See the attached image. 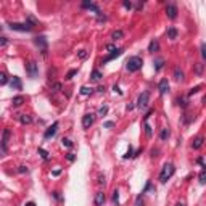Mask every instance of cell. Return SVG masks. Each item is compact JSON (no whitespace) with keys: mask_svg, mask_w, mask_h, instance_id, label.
Returning <instances> with one entry per match:
<instances>
[{"mask_svg":"<svg viewBox=\"0 0 206 206\" xmlns=\"http://www.w3.org/2000/svg\"><path fill=\"white\" fill-rule=\"evenodd\" d=\"M34 44H36L37 47L42 50V55H47V47H48V44H47V39H45V36H37V37H34Z\"/></svg>","mask_w":206,"mask_h":206,"instance_id":"5b68a950","label":"cell"},{"mask_svg":"<svg viewBox=\"0 0 206 206\" xmlns=\"http://www.w3.org/2000/svg\"><path fill=\"white\" fill-rule=\"evenodd\" d=\"M79 58H81V60H85V58H87V52H85V50H81V52H79Z\"/></svg>","mask_w":206,"mask_h":206,"instance_id":"74e56055","label":"cell"},{"mask_svg":"<svg viewBox=\"0 0 206 206\" xmlns=\"http://www.w3.org/2000/svg\"><path fill=\"white\" fill-rule=\"evenodd\" d=\"M123 5H124L126 8H132V3H130V2H127V0H126V2H124Z\"/></svg>","mask_w":206,"mask_h":206,"instance_id":"bcb514c9","label":"cell"},{"mask_svg":"<svg viewBox=\"0 0 206 206\" xmlns=\"http://www.w3.org/2000/svg\"><path fill=\"white\" fill-rule=\"evenodd\" d=\"M200 90V85H197V87H193V89H190V92H188V95H193V94H197Z\"/></svg>","mask_w":206,"mask_h":206,"instance_id":"ab89813d","label":"cell"},{"mask_svg":"<svg viewBox=\"0 0 206 206\" xmlns=\"http://www.w3.org/2000/svg\"><path fill=\"white\" fill-rule=\"evenodd\" d=\"M11 103H13V106H21L23 103H24V97H23V95H18V97H15V98L11 100Z\"/></svg>","mask_w":206,"mask_h":206,"instance_id":"e0dca14e","label":"cell"},{"mask_svg":"<svg viewBox=\"0 0 206 206\" xmlns=\"http://www.w3.org/2000/svg\"><path fill=\"white\" fill-rule=\"evenodd\" d=\"M113 90H114V92H118L119 95H123V90H119V87H118V85H114V87H113Z\"/></svg>","mask_w":206,"mask_h":206,"instance_id":"7dc6e473","label":"cell"},{"mask_svg":"<svg viewBox=\"0 0 206 206\" xmlns=\"http://www.w3.org/2000/svg\"><path fill=\"white\" fill-rule=\"evenodd\" d=\"M123 36H124L123 31H114L111 34V39H113V41H118V39H123Z\"/></svg>","mask_w":206,"mask_h":206,"instance_id":"cb8c5ba5","label":"cell"},{"mask_svg":"<svg viewBox=\"0 0 206 206\" xmlns=\"http://www.w3.org/2000/svg\"><path fill=\"white\" fill-rule=\"evenodd\" d=\"M135 206H144V198H142V195L137 197V200H135Z\"/></svg>","mask_w":206,"mask_h":206,"instance_id":"e575fe53","label":"cell"},{"mask_svg":"<svg viewBox=\"0 0 206 206\" xmlns=\"http://www.w3.org/2000/svg\"><path fill=\"white\" fill-rule=\"evenodd\" d=\"M158 48H159V44H158V41H151V42H150V45H148V52H151V53H154V52H158Z\"/></svg>","mask_w":206,"mask_h":206,"instance_id":"ac0fdd59","label":"cell"},{"mask_svg":"<svg viewBox=\"0 0 206 206\" xmlns=\"http://www.w3.org/2000/svg\"><path fill=\"white\" fill-rule=\"evenodd\" d=\"M174 172H176V168L172 164H164L163 166V169H161V172H159V182H168L171 177L174 176Z\"/></svg>","mask_w":206,"mask_h":206,"instance_id":"7a4b0ae2","label":"cell"},{"mask_svg":"<svg viewBox=\"0 0 206 206\" xmlns=\"http://www.w3.org/2000/svg\"><path fill=\"white\" fill-rule=\"evenodd\" d=\"M7 81H8V79H7V74L2 73V74H0V84L5 85V84H7Z\"/></svg>","mask_w":206,"mask_h":206,"instance_id":"d6a6232c","label":"cell"},{"mask_svg":"<svg viewBox=\"0 0 206 206\" xmlns=\"http://www.w3.org/2000/svg\"><path fill=\"white\" fill-rule=\"evenodd\" d=\"M166 15H168L169 20H176L177 18V8H176V5H168V7H166Z\"/></svg>","mask_w":206,"mask_h":206,"instance_id":"8fae6325","label":"cell"},{"mask_svg":"<svg viewBox=\"0 0 206 206\" xmlns=\"http://www.w3.org/2000/svg\"><path fill=\"white\" fill-rule=\"evenodd\" d=\"M106 50H110V52H114V50H116V47H114V45H106Z\"/></svg>","mask_w":206,"mask_h":206,"instance_id":"f6af8a7d","label":"cell"},{"mask_svg":"<svg viewBox=\"0 0 206 206\" xmlns=\"http://www.w3.org/2000/svg\"><path fill=\"white\" fill-rule=\"evenodd\" d=\"M158 90H159V94H161V95H164V94L169 92V82H168V79H161V81H159Z\"/></svg>","mask_w":206,"mask_h":206,"instance_id":"ba28073f","label":"cell"},{"mask_svg":"<svg viewBox=\"0 0 206 206\" xmlns=\"http://www.w3.org/2000/svg\"><path fill=\"white\" fill-rule=\"evenodd\" d=\"M103 203H105V193L98 192L95 195V206H103Z\"/></svg>","mask_w":206,"mask_h":206,"instance_id":"9a60e30c","label":"cell"},{"mask_svg":"<svg viewBox=\"0 0 206 206\" xmlns=\"http://www.w3.org/2000/svg\"><path fill=\"white\" fill-rule=\"evenodd\" d=\"M61 144L65 145L66 148H71V147H73V142H71L69 139H63V140H61Z\"/></svg>","mask_w":206,"mask_h":206,"instance_id":"1f68e13d","label":"cell"},{"mask_svg":"<svg viewBox=\"0 0 206 206\" xmlns=\"http://www.w3.org/2000/svg\"><path fill=\"white\" fill-rule=\"evenodd\" d=\"M168 137H169V130L168 129H163L161 132H159V139H161V140H166Z\"/></svg>","mask_w":206,"mask_h":206,"instance_id":"4316f807","label":"cell"},{"mask_svg":"<svg viewBox=\"0 0 206 206\" xmlns=\"http://www.w3.org/2000/svg\"><path fill=\"white\" fill-rule=\"evenodd\" d=\"M24 206H36V203H34V201H29V203H26Z\"/></svg>","mask_w":206,"mask_h":206,"instance_id":"f907efd6","label":"cell"},{"mask_svg":"<svg viewBox=\"0 0 206 206\" xmlns=\"http://www.w3.org/2000/svg\"><path fill=\"white\" fill-rule=\"evenodd\" d=\"M198 179H200V184H206V166L201 169V172H200Z\"/></svg>","mask_w":206,"mask_h":206,"instance_id":"44dd1931","label":"cell"},{"mask_svg":"<svg viewBox=\"0 0 206 206\" xmlns=\"http://www.w3.org/2000/svg\"><path fill=\"white\" fill-rule=\"evenodd\" d=\"M82 8H89V10H94L95 13H97V16H98V15H101L100 8L97 7L95 3H92V2H84V3H82Z\"/></svg>","mask_w":206,"mask_h":206,"instance_id":"5bb4252c","label":"cell"},{"mask_svg":"<svg viewBox=\"0 0 206 206\" xmlns=\"http://www.w3.org/2000/svg\"><path fill=\"white\" fill-rule=\"evenodd\" d=\"M8 44V39L7 37H0V47H5Z\"/></svg>","mask_w":206,"mask_h":206,"instance_id":"8d00e7d4","label":"cell"},{"mask_svg":"<svg viewBox=\"0 0 206 206\" xmlns=\"http://www.w3.org/2000/svg\"><path fill=\"white\" fill-rule=\"evenodd\" d=\"M176 206H185V204H184V203H177Z\"/></svg>","mask_w":206,"mask_h":206,"instance_id":"816d5d0a","label":"cell"},{"mask_svg":"<svg viewBox=\"0 0 206 206\" xmlns=\"http://www.w3.org/2000/svg\"><path fill=\"white\" fill-rule=\"evenodd\" d=\"M203 103H204V105H206V97H204V98H203Z\"/></svg>","mask_w":206,"mask_h":206,"instance_id":"f5cc1de1","label":"cell"},{"mask_svg":"<svg viewBox=\"0 0 206 206\" xmlns=\"http://www.w3.org/2000/svg\"><path fill=\"white\" fill-rule=\"evenodd\" d=\"M168 37L171 39V41L177 39V29H176V27H169V29H168Z\"/></svg>","mask_w":206,"mask_h":206,"instance_id":"ffe728a7","label":"cell"},{"mask_svg":"<svg viewBox=\"0 0 206 206\" xmlns=\"http://www.w3.org/2000/svg\"><path fill=\"white\" fill-rule=\"evenodd\" d=\"M201 56L206 60V44H201Z\"/></svg>","mask_w":206,"mask_h":206,"instance_id":"f35d334b","label":"cell"},{"mask_svg":"<svg viewBox=\"0 0 206 206\" xmlns=\"http://www.w3.org/2000/svg\"><path fill=\"white\" fill-rule=\"evenodd\" d=\"M103 76H101V73L98 71V69H95L94 73H92V81H100Z\"/></svg>","mask_w":206,"mask_h":206,"instance_id":"d4e9b609","label":"cell"},{"mask_svg":"<svg viewBox=\"0 0 206 206\" xmlns=\"http://www.w3.org/2000/svg\"><path fill=\"white\" fill-rule=\"evenodd\" d=\"M66 158H68V161H71V163L74 161V159H76V156H74L73 153H68V154H66Z\"/></svg>","mask_w":206,"mask_h":206,"instance_id":"60d3db41","label":"cell"},{"mask_svg":"<svg viewBox=\"0 0 206 206\" xmlns=\"http://www.w3.org/2000/svg\"><path fill=\"white\" fill-rule=\"evenodd\" d=\"M203 142H204V137H201V135H200V137H197V139L193 140L192 147L195 148V150H198V148H201V147H203Z\"/></svg>","mask_w":206,"mask_h":206,"instance_id":"2e32d148","label":"cell"},{"mask_svg":"<svg viewBox=\"0 0 206 206\" xmlns=\"http://www.w3.org/2000/svg\"><path fill=\"white\" fill-rule=\"evenodd\" d=\"M145 132H147V135H148V137H151V135H153L151 127H150V124H148V121H145Z\"/></svg>","mask_w":206,"mask_h":206,"instance_id":"4dcf8cb0","label":"cell"},{"mask_svg":"<svg viewBox=\"0 0 206 206\" xmlns=\"http://www.w3.org/2000/svg\"><path fill=\"white\" fill-rule=\"evenodd\" d=\"M53 197H55L56 200H61V197H60V193H58V192H53Z\"/></svg>","mask_w":206,"mask_h":206,"instance_id":"681fc988","label":"cell"},{"mask_svg":"<svg viewBox=\"0 0 206 206\" xmlns=\"http://www.w3.org/2000/svg\"><path fill=\"white\" fill-rule=\"evenodd\" d=\"M53 89H55V92H58V90L61 89V84H58V82H55V84H53Z\"/></svg>","mask_w":206,"mask_h":206,"instance_id":"b9f144b4","label":"cell"},{"mask_svg":"<svg viewBox=\"0 0 206 206\" xmlns=\"http://www.w3.org/2000/svg\"><path fill=\"white\" fill-rule=\"evenodd\" d=\"M10 139V129H5L2 134V153H7V145Z\"/></svg>","mask_w":206,"mask_h":206,"instance_id":"52a82bcc","label":"cell"},{"mask_svg":"<svg viewBox=\"0 0 206 206\" xmlns=\"http://www.w3.org/2000/svg\"><path fill=\"white\" fill-rule=\"evenodd\" d=\"M106 113H108V106H101L100 110H98V114H100V116H105Z\"/></svg>","mask_w":206,"mask_h":206,"instance_id":"d590c367","label":"cell"},{"mask_svg":"<svg viewBox=\"0 0 206 206\" xmlns=\"http://www.w3.org/2000/svg\"><path fill=\"white\" fill-rule=\"evenodd\" d=\"M26 71H27V74H29L31 79H36L37 74H39V66H37V63H36V61L27 63V65H26Z\"/></svg>","mask_w":206,"mask_h":206,"instance_id":"8992f818","label":"cell"},{"mask_svg":"<svg viewBox=\"0 0 206 206\" xmlns=\"http://www.w3.org/2000/svg\"><path fill=\"white\" fill-rule=\"evenodd\" d=\"M10 85H11V89H15V90H21V89H23V82H21V79H20L18 76H13V77H11Z\"/></svg>","mask_w":206,"mask_h":206,"instance_id":"4fadbf2b","label":"cell"},{"mask_svg":"<svg viewBox=\"0 0 206 206\" xmlns=\"http://www.w3.org/2000/svg\"><path fill=\"white\" fill-rule=\"evenodd\" d=\"M20 123L21 124H31L32 123V118L27 116V114H21V116H20Z\"/></svg>","mask_w":206,"mask_h":206,"instance_id":"d6986e66","label":"cell"},{"mask_svg":"<svg viewBox=\"0 0 206 206\" xmlns=\"http://www.w3.org/2000/svg\"><path fill=\"white\" fill-rule=\"evenodd\" d=\"M123 52H124L123 48H116L114 52H111V53L108 55L105 60H103V63H108V61H111V60H114V58H118V56H121V55H123Z\"/></svg>","mask_w":206,"mask_h":206,"instance_id":"7c38bea8","label":"cell"},{"mask_svg":"<svg viewBox=\"0 0 206 206\" xmlns=\"http://www.w3.org/2000/svg\"><path fill=\"white\" fill-rule=\"evenodd\" d=\"M56 130H58V123H53L50 126V127L45 130V134H44V137L45 139H50V137H53L55 134H56Z\"/></svg>","mask_w":206,"mask_h":206,"instance_id":"30bf717a","label":"cell"},{"mask_svg":"<svg viewBox=\"0 0 206 206\" xmlns=\"http://www.w3.org/2000/svg\"><path fill=\"white\" fill-rule=\"evenodd\" d=\"M174 77L177 79V81H182V79H184V73H182L179 68H176L174 69Z\"/></svg>","mask_w":206,"mask_h":206,"instance_id":"7402d4cb","label":"cell"},{"mask_svg":"<svg viewBox=\"0 0 206 206\" xmlns=\"http://www.w3.org/2000/svg\"><path fill=\"white\" fill-rule=\"evenodd\" d=\"M76 74H77V69H71L69 73L66 74V79L69 81V79H73V76H76Z\"/></svg>","mask_w":206,"mask_h":206,"instance_id":"836d02e7","label":"cell"},{"mask_svg":"<svg viewBox=\"0 0 206 206\" xmlns=\"http://www.w3.org/2000/svg\"><path fill=\"white\" fill-rule=\"evenodd\" d=\"M39 154H41L44 159H48V151L44 150V148H39Z\"/></svg>","mask_w":206,"mask_h":206,"instance_id":"f546056e","label":"cell"},{"mask_svg":"<svg viewBox=\"0 0 206 206\" xmlns=\"http://www.w3.org/2000/svg\"><path fill=\"white\" fill-rule=\"evenodd\" d=\"M127 158H134V150H132V147L129 145V150H127V153L124 154V159H127Z\"/></svg>","mask_w":206,"mask_h":206,"instance_id":"f1b7e54d","label":"cell"},{"mask_svg":"<svg viewBox=\"0 0 206 206\" xmlns=\"http://www.w3.org/2000/svg\"><path fill=\"white\" fill-rule=\"evenodd\" d=\"M8 27L11 31H18V32H29L32 31V26L29 23H10Z\"/></svg>","mask_w":206,"mask_h":206,"instance_id":"3957f363","label":"cell"},{"mask_svg":"<svg viewBox=\"0 0 206 206\" xmlns=\"http://www.w3.org/2000/svg\"><path fill=\"white\" fill-rule=\"evenodd\" d=\"M113 203L116 204V206L119 204V192H118V190L113 192Z\"/></svg>","mask_w":206,"mask_h":206,"instance_id":"83f0119b","label":"cell"},{"mask_svg":"<svg viewBox=\"0 0 206 206\" xmlns=\"http://www.w3.org/2000/svg\"><path fill=\"white\" fill-rule=\"evenodd\" d=\"M18 171H20L21 174H23V172H27V168H26V166H20V169H18Z\"/></svg>","mask_w":206,"mask_h":206,"instance_id":"ee69618b","label":"cell"},{"mask_svg":"<svg viewBox=\"0 0 206 206\" xmlns=\"http://www.w3.org/2000/svg\"><path fill=\"white\" fill-rule=\"evenodd\" d=\"M61 174V169H55L53 172H52V176H60Z\"/></svg>","mask_w":206,"mask_h":206,"instance_id":"c3c4849f","label":"cell"},{"mask_svg":"<svg viewBox=\"0 0 206 206\" xmlns=\"http://www.w3.org/2000/svg\"><path fill=\"white\" fill-rule=\"evenodd\" d=\"M163 63H164V60H163V58H156V60H154V69L159 71V69L163 68Z\"/></svg>","mask_w":206,"mask_h":206,"instance_id":"603a6c76","label":"cell"},{"mask_svg":"<svg viewBox=\"0 0 206 206\" xmlns=\"http://www.w3.org/2000/svg\"><path fill=\"white\" fill-rule=\"evenodd\" d=\"M92 94V87H81V95H90Z\"/></svg>","mask_w":206,"mask_h":206,"instance_id":"484cf974","label":"cell"},{"mask_svg":"<svg viewBox=\"0 0 206 206\" xmlns=\"http://www.w3.org/2000/svg\"><path fill=\"white\" fill-rule=\"evenodd\" d=\"M142 65H144V60H142L140 56H130V58L126 61V69L129 73H135L142 68Z\"/></svg>","mask_w":206,"mask_h":206,"instance_id":"6da1fadb","label":"cell"},{"mask_svg":"<svg viewBox=\"0 0 206 206\" xmlns=\"http://www.w3.org/2000/svg\"><path fill=\"white\" fill-rule=\"evenodd\" d=\"M103 126H105V127H113V126H114V123H113V121H106Z\"/></svg>","mask_w":206,"mask_h":206,"instance_id":"7bdbcfd3","label":"cell"},{"mask_svg":"<svg viewBox=\"0 0 206 206\" xmlns=\"http://www.w3.org/2000/svg\"><path fill=\"white\" fill-rule=\"evenodd\" d=\"M94 119H95V116L92 113H89V114H84V118H82V126L85 129H89L90 126L94 124Z\"/></svg>","mask_w":206,"mask_h":206,"instance_id":"9c48e42d","label":"cell"},{"mask_svg":"<svg viewBox=\"0 0 206 206\" xmlns=\"http://www.w3.org/2000/svg\"><path fill=\"white\" fill-rule=\"evenodd\" d=\"M148 100H150V92L145 90V92H142L139 95V100H137V108H140V110H145L148 106Z\"/></svg>","mask_w":206,"mask_h":206,"instance_id":"277c9868","label":"cell"}]
</instances>
